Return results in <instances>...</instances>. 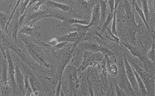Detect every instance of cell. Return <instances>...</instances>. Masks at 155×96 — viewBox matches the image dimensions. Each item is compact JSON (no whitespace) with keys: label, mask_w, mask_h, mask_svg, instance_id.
Instances as JSON below:
<instances>
[{"label":"cell","mask_w":155,"mask_h":96,"mask_svg":"<svg viewBox=\"0 0 155 96\" xmlns=\"http://www.w3.org/2000/svg\"><path fill=\"white\" fill-rule=\"evenodd\" d=\"M102 59V56L98 52L86 51L83 54L82 62L78 70L84 71L89 66L97 64Z\"/></svg>","instance_id":"cell-1"},{"label":"cell","mask_w":155,"mask_h":96,"mask_svg":"<svg viewBox=\"0 0 155 96\" xmlns=\"http://www.w3.org/2000/svg\"><path fill=\"white\" fill-rule=\"evenodd\" d=\"M123 56L124 65L126 76L135 94H139L140 91L135 75L133 68L127 59L126 52L123 54Z\"/></svg>","instance_id":"cell-2"},{"label":"cell","mask_w":155,"mask_h":96,"mask_svg":"<svg viewBox=\"0 0 155 96\" xmlns=\"http://www.w3.org/2000/svg\"><path fill=\"white\" fill-rule=\"evenodd\" d=\"M101 22V14L98 2L96 3L92 8L90 20L87 26L89 28L91 27L97 26Z\"/></svg>","instance_id":"cell-3"},{"label":"cell","mask_w":155,"mask_h":96,"mask_svg":"<svg viewBox=\"0 0 155 96\" xmlns=\"http://www.w3.org/2000/svg\"><path fill=\"white\" fill-rule=\"evenodd\" d=\"M124 45L129 50L131 54L133 56L136 57L142 62L146 67V68L147 70V65L144 61L142 55L137 50V49L134 47L132 44L128 42H125L123 43Z\"/></svg>","instance_id":"cell-4"},{"label":"cell","mask_w":155,"mask_h":96,"mask_svg":"<svg viewBox=\"0 0 155 96\" xmlns=\"http://www.w3.org/2000/svg\"><path fill=\"white\" fill-rule=\"evenodd\" d=\"M120 1H115V8L113 13V16L111 22V32L115 35L117 36V9Z\"/></svg>","instance_id":"cell-5"},{"label":"cell","mask_w":155,"mask_h":96,"mask_svg":"<svg viewBox=\"0 0 155 96\" xmlns=\"http://www.w3.org/2000/svg\"><path fill=\"white\" fill-rule=\"evenodd\" d=\"M132 67L135 75L137 83L140 91L143 95H146L147 93V90L144 83L138 73Z\"/></svg>","instance_id":"cell-6"},{"label":"cell","mask_w":155,"mask_h":96,"mask_svg":"<svg viewBox=\"0 0 155 96\" xmlns=\"http://www.w3.org/2000/svg\"><path fill=\"white\" fill-rule=\"evenodd\" d=\"M133 2L135 10L137 13L146 28L150 31L149 26L142 9L140 8L136 1H133Z\"/></svg>","instance_id":"cell-7"},{"label":"cell","mask_w":155,"mask_h":96,"mask_svg":"<svg viewBox=\"0 0 155 96\" xmlns=\"http://www.w3.org/2000/svg\"><path fill=\"white\" fill-rule=\"evenodd\" d=\"M101 14V22H104L106 16L107 6V1L101 0L99 1Z\"/></svg>","instance_id":"cell-8"},{"label":"cell","mask_w":155,"mask_h":96,"mask_svg":"<svg viewBox=\"0 0 155 96\" xmlns=\"http://www.w3.org/2000/svg\"><path fill=\"white\" fill-rule=\"evenodd\" d=\"M142 11L144 14L147 22L149 18L150 10L148 1L142 0L140 1Z\"/></svg>","instance_id":"cell-9"},{"label":"cell","mask_w":155,"mask_h":96,"mask_svg":"<svg viewBox=\"0 0 155 96\" xmlns=\"http://www.w3.org/2000/svg\"><path fill=\"white\" fill-rule=\"evenodd\" d=\"M113 13H112L109 11L103 23L101 30V32H104L106 29L107 28V27L110 23L111 22L113 16Z\"/></svg>","instance_id":"cell-10"},{"label":"cell","mask_w":155,"mask_h":96,"mask_svg":"<svg viewBox=\"0 0 155 96\" xmlns=\"http://www.w3.org/2000/svg\"><path fill=\"white\" fill-rule=\"evenodd\" d=\"M153 36V44L150 49L147 53V56L149 60L154 62L155 60V44L154 37Z\"/></svg>","instance_id":"cell-11"},{"label":"cell","mask_w":155,"mask_h":96,"mask_svg":"<svg viewBox=\"0 0 155 96\" xmlns=\"http://www.w3.org/2000/svg\"><path fill=\"white\" fill-rule=\"evenodd\" d=\"M115 90L117 95L124 96L126 94L125 91L117 84H115Z\"/></svg>","instance_id":"cell-12"},{"label":"cell","mask_w":155,"mask_h":96,"mask_svg":"<svg viewBox=\"0 0 155 96\" xmlns=\"http://www.w3.org/2000/svg\"><path fill=\"white\" fill-rule=\"evenodd\" d=\"M107 4L109 8V11L113 13L115 8V1H107Z\"/></svg>","instance_id":"cell-13"},{"label":"cell","mask_w":155,"mask_h":96,"mask_svg":"<svg viewBox=\"0 0 155 96\" xmlns=\"http://www.w3.org/2000/svg\"><path fill=\"white\" fill-rule=\"evenodd\" d=\"M110 70V74L112 76H115L118 73V68L115 65H112Z\"/></svg>","instance_id":"cell-14"},{"label":"cell","mask_w":155,"mask_h":96,"mask_svg":"<svg viewBox=\"0 0 155 96\" xmlns=\"http://www.w3.org/2000/svg\"><path fill=\"white\" fill-rule=\"evenodd\" d=\"M87 82L88 87V92L90 95H94V92L93 89L92 85L88 79H87Z\"/></svg>","instance_id":"cell-15"},{"label":"cell","mask_w":155,"mask_h":96,"mask_svg":"<svg viewBox=\"0 0 155 96\" xmlns=\"http://www.w3.org/2000/svg\"><path fill=\"white\" fill-rule=\"evenodd\" d=\"M154 85H155V86H154V88H155V79H154Z\"/></svg>","instance_id":"cell-16"}]
</instances>
